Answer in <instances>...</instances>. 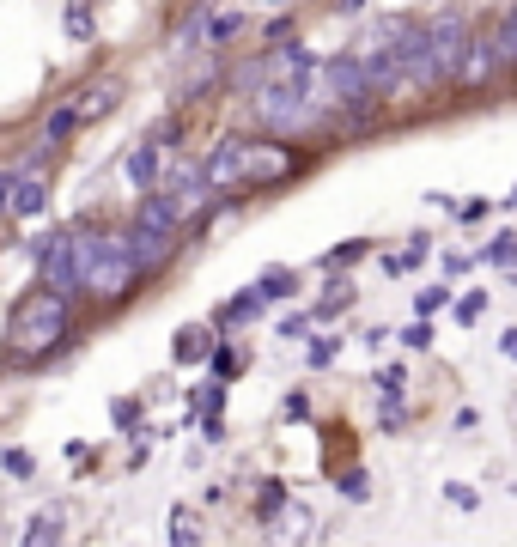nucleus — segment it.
Here are the masks:
<instances>
[{"label": "nucleus", "instance_id": "nucleus-1", "mask_svg": "<svg viewBox=\"0 0 517 547\" xmlns=\"http://www.w3.org/2000/svg\"><path fill=\"white\" fill-rule=\"evenodd\" d=\"M80 335V304L49 292V286H25L13 304H7V323H0V359L13 371H43L49 359H61Z\"/></svg>", "mask_w": 517, "mask_h": 547}, {"label": "nucleus", "instance_id": "nucleus-2", "mask_svg": "<svg viewBox=\"0 0 517 547\" xmlns=\"http://www.w3.org/2000/svg\"><path fill=\"white\" fill-rule=\"evenodd\" d=\"M244 122L250 134H274V140H335V110L317 92V73H274L268 86H256L244 98Z\"/></svg>", "mask_w": 517, "mask_h": 547}, {"label": "nucleus", "instance_id": "nucleus-3", "mask_svg": "<svg viewBox=\"0 0 517 547\" xmlns=\"http://www.w3.org/2000/svg\"><path fill=\"white\" fill-rule=\"evenodd\" d=\"M469 37H475V13L469 7H438V13H426V43H420L414 67L402 73V98H438V92H451Z\"/></svg>", "mask_w": 517, "mask_h": 547}, {"label": "nucleus", "instance_id": "nucleus-4", "mask_svg": "<svg viewBox=\"0 0 517 547\" xmlns=\"http://www.w3.org/2000/svg\"><path fill=\"white\" fill-rule=\"evenodd\" d=\"M116 238H122V250L134 256V268L146 280H165L183 262V250H189V225L159 195H134L128 219H116Z\"/></svg>", "mask_w": 517, "mask_h": 547}, {"label": "nucleus", "instance_id": "nucleus-5", "mask_svg": "<svg viewBox=\"0 0 517 547\" xmlns=\"http://www.w3.org/2000/svg\"><path fill=\"white\" fill-rule=\"evenodd\" d=\"M311 171V152L299 140H274V134H244V195H280L286 183H299Z\"/></svg>", "mask_w": 517, "mask_h": 547}, {"label": "nucleus", "instance_id": "nucleus-6", "mask_svg": "<svg viewBox=\"0 0 517 547\" xmlns=\"http://www.w3.org/2000/svg\"><path fill=\"white\" fill-rule=\"evenodd\" d=\"M19 250L37 262V286H49V292H61V298L80 304V262H73V225L67 219L43 225L37 238H25Z\"/></svg>", "mask_w": 517, "mask_h": 547}, {"label": "nucleus", "instance_id": "nucleus-7", "mask_svg": "<svg viewBox=\"0 0 517 547\" xmlns=\"http://www.w3.org/2000/svg\"><path fill=\"white\" fill-rule=\"evenodd\" d=\"M189 231H195V219L213 207V189H207V177H201V152H177V159L165 165V177H159V189H153Z\"/></svg>", "mask_w": 517, "mask_h": 547}, {"label": "nucleus", "instance_id": "nucleus-8", "mask_svg": "<svg viewBox=\"0 0 517 547\" xmlns=\"http://www.w3.org/2000/svg\"><path fill=\"white\" fill-rule=\"evenodd\" d=\"M61 104L80 116V128L92 134L98 122H110L122 104H128V86H122V73H92V80H80V86H67L61 92Z\"/></svg>", "mask_w": 517, "mask_h": 547}, {"label": "nucleus", "instance_id": "nucleus-9", "mask_svg": "<svg viewBox=\"0 0 517 547\" xmlns=\"http://www.w3.org/2000/svg\"><path fill=\"white\" fill-rule=\"evenodd\" d=\"M499 80H505V67H499V49H493V25L475 19V37H469V49H463V67H457V86H451V92L475 98V92H487V86H499Z\"/></svg>", "mask_w": 517, "mask_h": 547}, {"label": "nucleus", "instance_id": "nucleus-10", "mask_svg": "<svg viewBox=\"0 0 517 547\" xmlns=\"http://www.w3.org/2000/svg\"><path fill=\"white\" fill-rule=\"evenodd\" d=\"M219 7H226V0H183L177 19H171V31H165V55H177V61L207 55V19H213Z\"/></svg>", "mask_w": 517, "mask_h": 547}, {"label": "nucleus", "instance_id": "nucleus-11", "mask_svg": "<svg viewBox=\"0 0 517 547\" xmlns=\"http://www.w3.org/2000/svg\"><path fill=\"white\" fill-rule=\"evenodd\" d=\"M201 177L213 195H232L244 183V134H219L213 146H201Z\"/></svg>", "mask_w": 517, "mask_h": 547}, {"label": "nucleus", "instance_id": "nucleus-12", "mask_svg": "<svg viewBox=\"0 0 517 547\" xmlns=\"http://www.w3.org/2000/svg\"><path fill=\"white\" fill-rule=\"evenodd\" d=\"M55 207V171H19V189L7 201V225H43Z\"/></svg>", "mask_w": 517, "mask_h": 547}, {"label": "nucleus", "instance_id": "nucleus-13", "mask_svg": "<svg viewBox=\"0 0 517 547\" xmlns=\"http://www.w3.org/2000/svg\"><path fill=\"white\" fill-rule=\"evenodd\" d=\"M317 529H323V523H317V511H311L305 499H286V505L262 523L268 547H311V541H317Z\"/></svg>", "mask_w": 517, "mask_h": 547}, {"label": "nucleus", "instance_id": "nucleus-14", "mask_svg": "<svg viewBox=\"0 0 517 547\" xmlns=\"http://www.w3.org/2000/svg\"><path fill=\"white\" fill-rule=\"evenodd\" d=\"M165 165H171V152L165 146H153V140H134L128 152H122V183L134 189V195H153L159 189V177H165Z\"/></svg>", "mask_w": 517, "mask_h": 547}, {"label": "nucleus", "instance_id": "nucleus-15", "mask_svg": "<svg viewBox=\"0 0 517 547\" xmlns=\"http://www.w3.org/2000/svg\"><path fill=\"white\" fill-rule=\"evenodd\" d=\"M262 317H268V298H262V292H256V280H250V286H238L226 304H219L207 323H213L219 335H238V329H250V323H262Z\"/></svg>", "mask_w": 517, "mask_h": 547}, {"label": "nucleus", "instance_id": "nucleus-16", "mask_svg": "<svg viewBox=\"0 0 517 547\" xmlns=\"http://www.w3.org/2000/svg\"><path fill=\"white\" fill-rule=\"evenodd\" d=\"M213 347H219V329H213V323H183V329L171 335V365H177V371H207Z\"/></svg>", "mask_w": 517, "mask_h": 547}, {"label": "nucleus", "instance_id": "nucleus-17", "mask_svg": "<svg viewBox=\"0 0 517 547\" xmlns=\"http://www.w3.org/2000/svg\"><path fill=\"white\" fill-rule=\"evenodd\" d=\"M353 304H359V286H353L347 274H329V280H323V298H311L305 310H311L317 329H335V317H347Z\"/></svg>", "mask_w": 517, "mask_h": 547}, {"label": "nucleus", "instance_id": "nucleus-18", "mask_svg": "<svg viewBox=\"0 0 517 547\" xmlns=\"http://www.w3.org/2000/svg\"><path fill=\"white\" fill-rule=\"evenodd\" d=\"M256 31V13L250 7H219L213 19H207V49L213 55H232V43H244Z\"/></svg>", "mask_w": 517, "mask_h": 547}, {"label": "nucleus", "instance_id": "nucleus-19", "mask_svg": "<svg viewBox=\"0 0 517 547\" xmlns=\"http://www.w3.org/2000/svg\"><path fill=\"white\" fill-rule=\"evenodd\" d=\"M256 292L268 298V304H292L305 292V268H292V262H268L262 274H256Z\"/></svg>", "mask_w": 517, "mask_h": 547}, {"label": "nucleus", "instance_id": "nucleus-20", "mask_svg": "<svg viewBox=\"0 0 517 547\" xmlns=\"http://www.w3.org/2000/svg\"><path fill=\"white\" fill-rule=\"evenodd\" d=\"M98 19H104V0H61L67 43H98Z\"/></svg>", "mask_w": 517, "mask_h": 547}, {"label": "nucleus", "instance_id": "nucleus-21", "mask_svg": "<svg viewBox=\"0 0 517 547\" xmlns=\"http://www.w3.org/2000/svg\"><path fill=\"white\" fill-rule=\"evenodd\" d=\"M146 140L165 146L171 159H177V152H195V146H189V110H165V116H153V122H146Z\"/></svg>", "mask_w": 517, "mask_h": 547}, {"label": "nucleus", "instance_id": "nucleus-22", "mask_svg": "<svg viewBox=\"0 0 517 547\" xmlns=\"http://www.w3.org/2000/svg\"><path fill=\"white\" fill-rule=\"evenodd\" d=\"M61 529H67V511H61V505H49V511H31V517H25V535H19V547H61Z\"/></svg>", "mask_w": 517, "mask_h": 547}, {"label": "nucleus", "instance_id": "nucleus-23", "mask_svg": "<svg viewBox=\"0 0 517 547\" xmlns=\"http://www.w3.org/2000/svg\"><path fill=\"white\" fill-rule=\"evenodd\" d=\"M226 389H232V383H219L213 371H207V377H195V389L183 396V402H189V426H195V420H207V414H226Z\"/></svg>", "mask_w": 517, "mask_h": 547}, {"label": "nucleus", "instance_id": "nucleus-24", "mask_svg": "<svg viewBox=\"0 0 517 547\" xmlns=\"http://www.w3.org/2000/svg\"><path fill=\"white\" fill-rule=\"evenodd\" d=\"M250 347H238V335H219V347H213V359H207V371L219 377V383H232V377H244L250 371Z\"/></svg>", "mask_w": 517, "mask_h": 547}, {"label": "nucleus", "instance_id": "nucleus-25", "mask_svg": "<svg viewBox=\"0 0 517 547\" xmlns=\"http://www.w3.org/2000/svg\"><path fill=\"white\" fill-rule=\"evenodd\" d=\"M426 256H432V238L426 231H414V238L396 250V256H378V268L390 274V280H402V274H414V268H426Z\"/></svg>", "mask_w": 517, "mask_h": 547}, {"label": "nucleus", "instance_id": "nucleus-26", "mask_svg": "<svg viewBox=\"0 0 517 547\" xmlns=\"http://www.w3.org/2000/svg\"><path fill=\"white\" fill-rule=\"evenodd\" d=\"M493 49H499V67L517 73V0H505L499 19H493Z\"/></svg>", "mask_w": 517, "mask_h": 547}, {"label": "nucleus", "instance_id": "nucleus-27", "mask_svg": "<svg viewBox=\"0 0 517 547\" xmlns=\"http://www.w3.org/2000/svg\"><path fill=\"white\" fill-rule=\"evenodd\" d=\"M365 256H372V238H341L335 250H323L317 256V274H347L353 262H365Z\"/></svg>", "mask_w": 517, "mask_h": 547}, {"label": "nucleus", "instance_id": "nucleus-28", "mask_svg": "<svg viewBox=\"0 0 517 547\" xmlns=\"http://www.w3.org/2000/svg\"><path fill=\"white\" fill-rule=\"evenodd\" d=\"M408 389H384V396H378V432L384 438H396V432H408Z\"/></svg>", "mask_w": 517, "mask_h": 547}, {"label": "nucleus", "instance_id": "nucleus-29", "mask_svg": "<svg viewBox=\"0 0 517 547\" xmlns=\"http://www.w3.org/2000/svg\"><path fill=\"white\" fill-rule=\"evenodd\" d=\"M286 499H292V487H286L280 475H262V481H256V499H250V517H256V523H268Z\"/></svg>", "mask_w": 517, "mask_h": 547}, {"label": "nucleus", "instance_id": "nucleus-30", "mask_svg": "<svg viewBox=\"0 0 517 547\" xmlns=\"http://www.w3.org/2000/svg\"><path fill=\"white\" fill-rule=\"evenodd\" d=\"M341 347H347V335H335V329H317V335L305 341V365H311V371H329V365L341 359Z\"/></svg>", "mask_w": 517, "mask_h": 547}, {"label": "nucleus", "instance_id": "nucleus-31", "mask_svg": "<svg viewBox=\"0 0 517 547\" xmlns=\"http://www.w3.org/2000/svg\"><path fill=\"white\" fill-rule=\"evenodd\" d=\"M274 335H280L286 347H305V341L317 335V323H311V310H305V304H292V310H286V317L274 323Z\"/></svg>", "mask_w": 517, "mask_h": 547}, {"label": "nucleus", "instance_id": "nucleus-32", "mask_svg": "<svg viewBox=\"0 0 517 547\" xmlns=\"http://www.w3.org/2000/svg\"><path fill=\"white\" fill-rule=\"evenodd\" d=\"M475 262H481V268H517V231H493Z\"/></svg>", "mask_w": 517, "mask_h": 547}, {"label": "nucleus", "instance_id": "nucleus-33", "mask_svg": "<svg viewBox=\"0 0 517 547\" xmlns=\"http://www.w3.org/2000/svg\"><path fill=\"white\" fill-rule=\"evenodd\" d=\"M451 304H457V286L451 280H432V286L414 292V317H438V310H451Z\"/></svg>", "mask_w": 517, "mask_h": 547}, {"label": "nucleus", "instance_id": "nucleus-34", "mask_svg": "<svg viewBox=\"0 0 517 547\" xmlns=\"http://www.w3.org/2000/svg\"><path fill=\"white\" fill-rule=\"evenodd\" d=\"M335 493L347 505H365V499H372V475H365L359 462H347V468H335Z\"/></svg>", "mask_w": 517, "mask_h": 547}, {"label": "nucleus", "instance_id": "nucleus-35", "mask_svg": "<svg viewBox=\"0 0 517 547\" xmlns=\"http://www.w3.org/2000/svg\"><path fill=\"white\" fill-rule=\"evenodd\" d=\"M171 547H201V511L195 505H171Z\"/></svg>", "mask_w": 517, "mask_h": 547}, {"label": "nucleus", "instance_id": "nucleus-36", "mask_svg": "<svg viewBox=\"0 0 517 547\" xmlns=\"http://www.w3.org/2000/svg\"><path fill=\"white\" fill-rule=\"evenodd\" d=\"M0 475H7V481H37V456L25 450V444H7V450H0Z\"/></svg>", "mask_w": 517, "mask_h": 547}, {"label": "nucleus", "instance_id": "nucleus-37", "mask_svg": "<svg viewBox=\"0 0 517 547\" xmlns=\"http://www.w3.org/2000/svg\"><path fill=\"white\" fill-rule=\"evenodd\" d=\"M256 37H262V49H280V43H292V37H299V13H268V19L256 25Z\"/></svg>", "mask_w": 517, "mask_h": 547}, {"label": "nucleus", "instance_id": "nucleus-38", "mask_svg": "<svg viewBox=\"0 0 517 547\" xmlns=\"http://www.w3.org/2000/svg\"><path fill=\"white\" fill-rule=\"evenodd\" d=\"M487 304H493V292H487V286H469V292H463V298L451 304V317H457L463 329H475V323L487 317Z\"/></svg>", "mask_w": 517, "mask_h": 547}, {"label": "nucleus", "instance_id": "nucleus-39", "mask_svg": "<svg viewBox=\"0 0 517 547\" xmlns=\"http://www.w3.org/2000/svg\"><path fill=\"white\" fill-rule=\"evenodd\" d=\"M140 414H146V396H116L110 402V426L128 432V438H140Z\"/></svg>", "mask_w": 517, "mask_h": 547}, {"label": "nucleus", "instance_id": "nucleus-40", "mask_svg": "<svg viewBox=\"0 0 517 547\" xmlns=\"http://www.w3.org/2000/svg\"><path fill=\"white\" fill-rule=\"evenodd\" d=\"M384 389H408V365L402 359H390V365L372 371V396H384Z\"/></svg>", "mask_w": 517, "mask_h": 547}, {"label": "nucleus", "instance_id": "nucleus-41", "mask_svg": "<svg viewBox=\"0 0 517 547\" xmlns=\"http://www.w3.org/2000/svg\"><path fill=\"white\" fill-rule=\"evenodd\" d=\"M396 341H402V347H408V353H426V347H432V341H438V335H432V317H414V323H408V329H402V335H396Z\"/></svg>", "mask_w": 517, "mask_h": 547}, {"label": "nucleus", "instance_id": "nucleus-42", "mask_svg": "<svg viewBox=\"0 0 517 547\" xmlns=\"http://www.w3.org/2000/svg\"><path fill=\"white\" fill-rule=\"evenodd\" d=\"M438 493H445V505H457V511H481V493H475L469 481H445Z\"/></svg>", "mask_w": 517, "mask_h": 547}, {"label": "nucleus", "instance_id": "nucleus-43", "mask_svg": "<svg viewBox=\"0 0 517 547\" xmlns=\"http://www.w3.org/2000/svg\"><path fill=\"white\" fill-rule=\"evenodd\" d=\"M280 420H311V389H286V396H280Z\"/></svg>", "mask_w": 517, "mask_h": 547}, {"label": "nucleus", "instance_id": "nucleus-44", "mask_svg": "<svg viewBox=\"0 0 517 547\" xmlns=\"http://www.w3.org/2000/svg\"><path fill=\"white\" fill-rule=\"evenodd\" d=\"M438 268H445V280H463V274L475 268V256H463V250H445V256H438Z\"/></svg>", "mask_w": 517, "mask_h": 547}, {"label": "nucleus", "instance_id": "nucleus-45", "mask_svg": "<svg viewBox=\"0 0 517 547\" xmlns=\"http://www.w3.org/2000/svg\"><path fill=\"white\" fill-rule=\"evenodd\" d=\"M457 219H463V225H481V219H493V201H487V195H475V201H463V207H457Z\"/></svg>", "mask_w": 517, "mask_h": 547}, {"label": "nucleus", "instance_id": "nucleus-46", "mask_svg": "<svg viewBox=\"0 0 517 547\" xmlns=\"http://www.w3.org/2000/svg\"><path fill=\"white\" fill-rule=\"evenodd\" d=\"M323 7H329L335 19H365V13H372V0H323Z\"/></svg>", "mask_w": 517, "mask_h": 547}, {"label": "nucleus", "instance_id": "nucleus-47", "mask_svg": "<svg viewBox=\"0 0 517 547\" xmlns=\"http://www.w3.org/2000/svg\"><path fill=\"white\" fill-rule=\"evenodd\" d=\"M195 426H201V444H226V414H207Z\"/></svg>", "mask_w": 517, "mask_h": 547}, {"label": "nucleus", "instance_id": "nucleus-48", "mask_svg": "<svg viewBox=\"0 0 517 547\" xmlns=\"http://www.w3.org/2000/svg\"><path fill=\"white\" fill-rule=\"evenodd\" d=\"M426 207H432V213H451V219H457V207H463V201H457V195H445V189H432V195H426Z\"/></svg>", "mask_w": 517, "mask_h": 547}, {"label": "nucleus", "instance_id": "nucleus-49", "mask_svg": "<svg viewBox=\"0 0 517 547\" xmlns=\"http://www.w3.org/2000/svg\"><path fill=\"white\" fill-rule=\"evenodd\" d=\"M256 7H262V13H299L305 0H256Z\"/></svg>", "mask_w": 517, "mask_h": 547}, {"label": "nucleus", "instance_id": "nucleus-50", "mask_svg": "<svg viewBox=\"0 0 517 547\" xmlns=\"http://www.w3.org/2000/svg\"><path fill=\"white\" fill-rule=\"evenodd\" d=\"M146 462H153V438H146V444H134V450H128V468H146Z\"/></svg>", "mask_w": 517, "mask_h": 547}, {"label": "nucleus", "instance_id": "nucleus-51", "mask_svg": "<svg viewBox=\"0 0 517 547\" xmlns=\"http://www.w3.org/2000/svg\"><path fill=\"white\" fill-rule=\"evenodd\" d=\"M390 341H396V335H390V329H365V347H372V353H384V347H390Z\"/></svg>", "mask_w": 517, "mask_h": 547}, {"label": "nucleus", "instance_id": "nucleus-52", "mask_svg": "<svg viewBox=\"0 0 517 547\" xmlns=\"http://www.w3.org/2000/svg\"><path fill=\"white\" fill-rule=\"evenodd\" d=\"M451 426H457V432H475V426H481V414H475V408H457V420H451Z\"/></svg>", "mask_w": 517, "mask_h": 547}, {"label": "nucleus", "instance_id": "nucleus-53", "mask_svg": "<svg viewBox=\"0 0 517 547\" xmlns=\"http://www.w3.org/2000/svg\"><path fill=\"white\" fill-rule=\"evenodd\" d=\"M499 353H505V359L517 365V329H505V335H499Z\"/></svg>", "mask_w": 517, "mask_h": 547}, {"label": "nucleus", "instance_id": "nucleus-54", "mask_svg": "<svg viewBox=\"0 0 517 547\" xmlns=\"http://www.w3.org/2000/svg\"><path fill=\"white\" fill-rule=\"evenodd\" d=\"M505 207H517V189H511V195H505Z\"/></svg>", "mask_w": 517, "mask_h": 547}]
</instances>
